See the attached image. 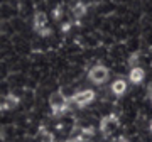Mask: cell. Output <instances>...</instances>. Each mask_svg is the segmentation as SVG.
I'll use <instances>...</instances> for the list:
<instances>
[{
    "mask_svg": "<svg viewBox=\"0 0 152 142\" xmlns=\"http://www.w3.org/2000/svg\"><path fill=\"white\" fill-rule=\"evenodd\" d=\"M85 14H86V5L85 4H76L73 7V15H75V19H81V17H85Z\"/></svg>",
    "mask_w": 152,
    "mask_h": 142,
    "instance_id": "9c48e42d",
    "label": "cell"
},
{
    "mask_svg": "<svg viewBox=\"0 0 152 142\" xmlns=\"http://www.w3.org/2000/svg\"><path fill=\"white\" fill-rule=\"evenodd\" d=\"M112 93L113 95H117V97H122L125 91H127V81L125 80H122V78H118V80H115L113 83H112Z\"/></svg>",
    "mask_w": 152,
    "mask_h": 142,
    "instance_id": "52a82bcc",
    "label": "cell"
},
{
    "mask_svg": "<svg viewBox=\"0 0 152 142\" xmlns=\"http://www.w3.org/2000/svg\"><path fill=\"white\" fill-rule=\"evenodd\" d=\"M120 142H127V141H120Z\"/></svg>",
    "mask_w": 152,
    "mask_h": 142,
    "instance_id": "9a60e30c",
    "label": "cell"
},
{
    "mask_svg": "<svg viewBox=\"0 0 152 142\" xmlns=\"http://www.w3.org/2000/svg\"><path fill=\"white\" fill-rule=\"evenodd\" d=\"M144 78H145V71L139 68V66H132L130 73H129V80H130L134 85H139V83L144 81Z\"/></svg>",
    "mask_w": 152,
    "mask_h": 142,
    "instance_id": "8992f818",
    "label": "cell"
},
{
    "mask_svg": "<svg viewBox=\"0 0 152 142\" xmlns=\"http://www.w3.org/2000/svg\"><path fill=\"white\" fill-rule=\"evenodd\" d=\"M69 103H71V98H66L63 93H53L51 98H49V105H51V110L54 115H61V113H66L69 112Z\"/></svg>",
    "mask_w": 152,
    "mask_h": 142,
    "instance_id": "6da1fadb",
    "label": "cell"
},
{
    "mask_svg": "<svg viewBox=\"0 0 152 142\" xmlns=\"http://www.w3.org/2000/svg\"><path fill=\"white\" fill-rule=\"evenodd\" d=\"M151 132H152V124H151Z\"/></svg>",
    "mask_w": 152,
    "mask_h": 142,
    "instance_id": "5bb4252c",
    "label": "cell"
},
{
    "mask_svg": "<svg viewBox=\"0 0 152 142\" xmlns=\"http://www.w3.org/2000/svg\"><path fill=\"white\" fill-rule=\"evenodd\" d=\"M108 76H110L108 68H105V66H102V64L93 66L91 70H90V73H88V78H90L93 83H96V85L105 83L107 80H108Z\"/></svg>",
    "mask_w": 152,
    "mask_h": 142,
    "instance_id": "3957f363",
    "label": "cell"
},
{
    "mask_svg": "<svg viewBox=\"0 0 152 142\" xmlns=\"http://www.w3.org/2000/svg\"><path fill=\"white\" fill-rule=\"evenodd\" d=\"M137 61H139V54L137 53H134V54L130 56V59H129V63H130V66H135Z\"/></svg>",
    "mask_w": 152,
    "mask_h": 142,
    "instance_id": "30bf717a",
    "label": "cell"
},
{
    "mask_svg": "<svg viewBox=\"0 0 152 142\" xmlns=\"http://www.w3.org/2000/svg\"><path fill=\"white\" fill-rule=\"evenodd\" d=\"M5 97H0V112H5Z\"/></svg>",
    "mask_w": 152,
    "mask_h": 142,
    "instance_id": "8fae6325",
    "label": "cell"
},
{
    "mask_svg": "<svg viewBox=\"0 0 152 142\" xmlns=\"http://www.w3.org/2000/svg\"><path fill=\"white\" fill-rule=\"evenodd\" d=\"M71 100L75 102L76 107H86V105H90L95 100V91L93 90H80V91H76L73 97H71Z\"/></svg>",
    "mask_w": 152,
    "mask_h": 142,
    "instance_id": "277c9868",
    "label": "cell"
},
{
    "mask_svg": "<svg viewBox=\"0 0 152 142\" xmlns=\"http://www.w3.org/2000/svg\"><path fill=\"white\" fill-rule=\"evenodd\" d=\"M117 125H118V117H117V115H107V117H103L102 122H100V130H102L103 135H110V134L115 130Z\"/></svg>",
    "mask_w": 152,
    "mask_h": 142,
    "instance_id": "5b68a950",
    "label": "cell"
},
{
    "mask_svg": "<svg viewBox=\"0 0 152 142\" xmlns=\"http://www.w3.org/2000/svg\"><path fill=\"white\" fill-rule=\"evenodd\" d=\"M149 98H151V102H152V95H149Z\"/></svg>",
    "mask_w": 152,
    "mask_h": 142,
    "instance_id": "4fadbf2b",
    "label": "cell"
},
{
    "mask_svg": "<svg viewBox=\"0 0 152 142\" xmlns=\"http://www.w3.org/2000/svg\"><path fill=\"white\" fill-rule=\"evenodd\" d=\"M19 103H20V100H19V97H17V95H14V93L5 95V108L7 110L17 108V107H19Z\"/></svg>",
    "mask_w": 152,
    "mask_h": 142,
    "instance_id": "ba28073f",
    "label": "cell"
},
{
    "mask_svg": "<svg viewBox=\"0 0 152 142\" xmlns=\"http://www.w3.org/2000/svg\"><path fill=\"white\" fill-rule=\"evenodd\" d=\"M34 31L39 36H42V37H46V36L51 34V31L48 27V15L44 12H36L34 14Z\"/></svg>",
    "mask_w": 152,
    "mask_h": 142,
    "instance_id": "7a4b0ae2",
    "label": "cell"
},
{
    "mask_svg": "<svg viewBox=\"0 0 152 142\" xmlns=\"http://www.w3.org/2000/svg\"><path fill=\"white\" fill-rule=\"evenodd\" d=\"M54 17H56V19H59V17H61V9H56V10H54Z\"/></svg>",
    "mask_w": 152,
    "mask_h": 142,
    "instance_id": "7c38bea8",
    "label": "cell"
}]
</instances>
